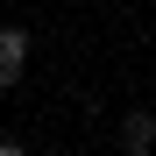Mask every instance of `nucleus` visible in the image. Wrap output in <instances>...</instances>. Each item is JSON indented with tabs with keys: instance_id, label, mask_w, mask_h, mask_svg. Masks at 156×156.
Here are the masks:
<instances>
[{
	"instance_id": "obj_1",
	"label": "nucleus",
	"mask_w": 156,
	"mask_h": 156,
	"mask_svg": "<svg viewBox=\"0 0 156 156\" xmlns=\"http://www.w3.org/2000/svg\"><path fill=\"white\" fill-rule=\"evenodd\" d=\"M121 149H128V156H149V149H156V107H128V121H121Z\"/></svg>"
},
{
	"instance_id": "obj_2",
	"label": "nucleus",
	"mask_w": 156,
	"mask_h": 156,
	"mask_svg": "<svg viewBox=\"0 0 156 156\" xmlns=\"http://www.w3.org/2000/svg\"><path fill=\"white\" fill-rule=\"evenodd\" d=\"M21 64H29V36L21 29H0V92L21 85Z\"/></svg>"
}]
</instances>
